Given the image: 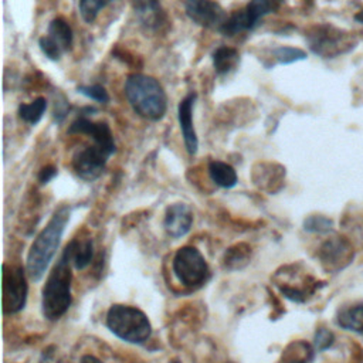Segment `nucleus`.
<instances>
[{
    "mask_svg": "<svg viewBox=\"0 0 363 363\" xmlns=\"http://www.w3.org/2000/svg\"><path fill=\"white\" fill-rule=\"evenodd\" d=\"M69 220V208L67 206L58 207L47 225L34 238L30 251L27 254L26 269L31 279L38 281L47 267L50 265L64 233V228Z\"/></svg>",
    "mask_w": 363,
    "mask_h": 363,
    "instance_id": "obj_1",
    "label": "nucleus"
},
{
    "mask_svg": "<svg viewBox=\"0 0 363 363\" xmlns=\"http://www.w3.org/2000/svg\"><path fill=\"white\" fill-rule=\"evenodd\" d=\"M71 264L72 252L68 244L43 286L41 309L48 320L60 319L71 305Z\"/></svg>",
    "mask_w": 363,
    "mask_h": 363,
    "instance_id": "obj_2",
    "label": "nucleus"
},
{
    "mask_svg": "<svg viewBox=\"0 0 363 363\" xmlns=\"http://www.w3.org/2000/svg\"><path fill=\"white\" fill-rule=\"evenodd\" d=\"M126 99L132 109L142 118L159 121L167 109V96L162 84L145 74L128 75L123 86Z\"/></svg>",
    "mask_w": 363,
    "mask_h": 363,
    "instance_id": "obj_3",
    "label": "nucleus"
},
{
    "mask_svg": "<svg viewBox=\"0 0 363 363\" xmlns=\"http://www.w3.org/2000/svg\"><path fill=\"white\" fill-rule=\"evenodd\" d=\"M106 326L115 336L129 343H143L152 333L150 322L140 309L121 303L108 309Z\"/></svg>",
    "mask_w": 363,
    "mask_h": 363,
    "instance_id": "obj_4",
    "label": "nucleus"
},
{
    "mask_svg": "<svg viewBox=\"0 0 363 363\" xmlns=\"http://www.w3.org/2000/svg\"><path fill=\"white\" fill-rule=\"evenodd\" d=\"M173 271L186 286H199L208 277V265L196 247H182L173 258Z\"/></svg>",
    "mask_w": 363,
    "mask_h": 363,
    "instance_id": "obj_5",
    "label": "nucleus"
},
{
    "mask_svg": "<svg viewBox=\"0 0 363 363\" xmlns=\"http://www.w3.org/2000/svg\"><path fill=\"white\" fill-rule=\"evenodd\" d=\"M1 282L3 312L7 315L20 312L27 299V279L24 269L4 262Z\"/></svg>",
    "mask_w": 363,
    "mask_h": 363,
    "instance_id": "obj_6",
    "label": "nucleus"
},
{
    "mask_svg": "<svg viewBox=\"0 0 363 363\" xmlns=\"http://www.w3.org/2000/svg\"><path fill=\"white\" fill-rule=\"evenodd\" d=\"M72 40V28L68 21L62 17H57L50 23L47 34L38 40V45L47 58L58 61L64 52L71 50Z\"/></svg>",
    "mask_w": 363,
    "mask_h": 363,
    "instance_id": "obj_7",
    "label": "nucleus"
},
{
    "mask_svg": "<svg viewBox=\"0 0 363 363\" xmlns=\"http://www.w3.org/2000/svg\"><path fill=\"white\" fill-rule=\"evenodd\" d=\"M347 33H343L332 26H318L308 34L309 47L313 52L322 57H335L347 50Z\"/></svg>",
    "mask_w": 363,
    "mask_h": 363,
    "instance_id": "obj_8",
    "label": "nucleus"
},
{
    "mask_svg": "<svg viewBox=\"0 0 363 363\" xmlns=\"http://www.w3.org/2000/svg\"><path fill=\"white\" fill-rule=\"evenodd\" d=\"M187 17L197 26L220 31L228 14L216 0H186Z\"/></svg>",
    "mask_w": 363,
    "mask_h": 363,
    "instance_id": "obj_9",
    "label": "nucleus"
},
{
    "mask_svg": "<svg viewBox=\"0 0 363 363\" xmlns=\"http://www.w3.org/2000/svg\"><path fill=\"white\" fill-rule=\"evenodd\" d=\"M111 155V152L96 143H94L92 146H85L84 149L78 150L72 157L74 170L81 179L92 182L102 174L106 160Z\"/></svg>",
    "mask_w": 363,
    "mask_h": 363,
    "instance_id": "obj_10",
    "label": "nucleus"
},
{
    "mask_svg": "<svg viewBox=\"0 0 363 363\" xmlns=\"http://www.w3.org/2000/svg\"><path fill=\"white\" fill-rule=\"evenodd\" d=\"M68 133H85L89 135L94 143L102 146L112 155L116 150L112 130L106 122H94L85 116L77 118L68 128Z\"/></svg>",
    "mask_w": 363,
    "mask_h": 363,
    "instance_id": "obj_11",
    "label": "nucleus"
},
{
    "mask_svg": "<svg viewBox=\"0 0 363 363\" xmlns=\"http://www.w3.org/2000/svg\"><path fill=\"white\" fill-rule=\"evenodd\" d=\"M196 96L197 95L194 92L187 94L180 101L179 108H177V118H179L180 130H182V135H183L186 150L190 156L196 155L197 147H199V139H197L194 125H193V106H194Z\"/></svg>",
    "mask_w": 363,
    "mask_h": 363,
    "instance_id": "obj_12",
    "label": "nucleus"
},
{
    "mask_svg": "<svg viewBox=\"0 0 363 363\" xmlns=\"http://www.w3.org/2000/svg\"><path fill=\"white\" fill-rule=\"evenodd\" d=\"M193 224V213L190 207L184 203H174L167 207L164 214V230L166 233L173 237L179 238L187 234Z\"/></svg>",
    "mask_w": 363,
    "mask_h": 363,
    "instance_id": "obj_13",
    "label": "nucleus"
},
{
    "mask_svg": "<svg viewBox=\"0 0 363 363\" xmlns=\"http://www.w3.org/2000/svg\"><path fill=\"white\" fill-rule=\"evenodd\" d=\"M352 258H353V250L350 244L340 237L325 241L320 248L322 262L335 269H340L346 267Z\"/></svg>",
    "mask_w": 363,
    "mask_h": 363,
    "instance_id": "obj_14",
    "label": "nucleus"
},
{
    "mask_svg": "<svg viewBox=\"0 0 363 363\" xmlns=\"http://www.w3.org/2000/svg\"><path fill=\"white\" fill-rule=\"evenodd\" d=\"M139 23L147 30H157L164 23L166 14L159 0H130Z\"/></svg>",
    "mask_w": 363,
    "mask_h": 363,
    "instance_id": "obj_15",
    "label": "nucleus"
},
{
    "mask_svg": "<svg viewBox=\"0 0 363 363\" xmlns=\"http://www.w3.org/2000/svg\"><path fill=\"white\" fill-rule=\"evenodd\" d=\"M238 61L240 52L233 47L221 45L213 52V67L218 75H225L231 72L237 67Z\"/></svg>",
    "mask_w": 363,
    "mask_h": 363,
    "instance_id": "obj_16",
    "label": "nucleus"
},
{
    "mask_svg": "<svg viewBox=\"0 0 363 363\" xmlns=\"http://www.w3.org/2000/svg\"><path fill=\"white\" fill-rule=\"evenodd\" d=\"M337 325L354 333H363V303L343 308L336 315Z\"/></svg>",
    "mask_w": 363,
    "mask_h": 363,
    "instance_id": "obj_17",
    "label": "nucleus"
},
{
    "mask_svg": "<svg viewBox=\"0 0 363 363\" xmlns=\"http://www.w3.org/2000/svg\"><path fill=\"white\" fill-rule=\"evenodd\" d=\"M208 174L211 180L223 189H230L237 184V173L234 167L225 162L211 160L208 163Z\"/></svg>",
    "mask_w": 363,
    "mask_h": 363,
    "instance_id": "obj_18",
    "label": "nucleus"
},
{
    "mask_svg": "<svg viewBox=\"0 0 363 363\" xmlns=\"http://www.w3.org/2000/svg\"><path fill=\"white\" fill-rule=\"evenodd\" d=\"M252 24L245 13V10H237L234 11L233 14L228 16V18L225 20L224 26L221 27L220 33L223 35H227V37H233V35H237L240 33H244V31H248V30H252Z\"/></svg>",
    "mask_w": 363,
    "mask_h": 363,
    "instance_id": "obj_19",
    "label": "nucleus"
},
{
    "mask_svg": "<svg viewBox=\"0 0 363 363\" xmlns=\"http://www.w3.org/2000/svg\"><path fill=\"white\" fill-rule=\"evenodd\" d=\"M71 252H72V264L77 269H84L89 265L94 254V245L89 238L79 241L78 238L69 241Z\"/></svg>",
    "mask_w": 363,
    "mask_h": 363,
    "instance_id": "obj_20",
    "label": "nucleus"
},
{
    "mask_svg": "<svg viewBox=\"0 0 363 363\" xmlns=\"http://www.w3.org/2000/svg\"><path fill=\"white\" fill-rule=\"evenodd\" d=\"M282 0H250V3L245 6V13L252 24V27L257 26L259 18L265 17L269 13H274L278 10Z\"/></svg>",
    "mask_w": 363,
    "mask_h": 363,
    "instance_id": "obj_21",
    "label": "nucleus"
},
{
    "mask_svg": "<svg viewBox=\"0 0 363 363\" xmlns=\"http://www.w3.org/2000/svg\"><path fill=\"white\" fill-rule=\"evenodd\" d=\"M47 109V99L43 96L35 98L30 104L18 105V116L28 125H37Z\"/></svg>",
    "mask_w": 363,
    "mask_h": 363,
    "instance_id": "obj_22",
    "label": "nucleus"
},
{
    "mask_svg": "<svg viewBox=\"0 0 363 363\" xmlns=\"http://www.w3.org/2000/svg\"><path fill=\"white\" fill-rule=\"evenodd\" d=\"M271 55L278 64H292L306 58V52L303 50L296 47H289V45H281L274 48Z\"/></svg>",
    "mask_w": 363,
    "mask_h": 363,
    "instance_id": "obj_23",
    "label": "nucleus"
},
{
    "mask_svg": "<svg viewBox=\"0 0 363 363\" xmlns=\"http://www.w3.org/2000/svg\"><path fill=\"white\" fill-rule=\"evenodd\" d=\"M112 0H79L78 7L81 17L86 23H94L95 18L98 17L99 11Z\"/></svg>",
    "mask_w": 363,
    "mask_h": 363,
    "instance_id": "obj_24",
    "label": "nucleus"
},
{
    "mask_svg": "<svg viewBox=\"0 0 363 363\" xmlns=\"http://www.w3.org/2000/svg\"><path fill=\"white\" fill-rule=\"evenodd\" d=\"M303 228L309 233H329L333 228V221L325 216H309L303 221Z\"/></svg>",
    "mask_w": 363,
    "mask_h": 363,
    "instance_id": "obj_25",
    "label": "nucleus"
},
{
    "mask_svg": "<svg viewBox=\"0 0 363 363\" xmlns=\"http://www.w3.org/2000/svg\"><path fill=\"white\" fill-rule=\"evenodd\" d=\"M77 91L82 95H85L86 98L96 101L99 104H108L109 101V95L108 91L99 85V84H92V85H79L77 86Z\"/></svg>",
    "mask_w": 363,
    "mask_h": 363,
    "instance_id": "obj_26",
    "label": "nucleus"
},
{
    "mask_svg": "<svg viewBox=\"0 0 363 363\" xmlns=\"http://www.w3.org/2000/svg\"><path fill=\"white\" fill-rule=\"evenodd\" d=\"M335 342V335L326 329V328H319L316 332H315V336H313V346L316 350L322 352V350H326L329 349Z\"/></svg>",
    "mask_w": 363,
    "mask_h": 363,
    "instance_id": "obj_27",
    "label": "nucleus"
},
{
    "mask_svg": "<svg viewBox=\"0 0 363 363\" xmlns=\"http://www.w3.org/2000/svg\"><path fill=\"white\" fill-rule=\"evenodd\" d=\"M244 245H237L234 248H230V251L225 254V264H231V262H237V259L240 261H247L248 258V247L245 250H241Z\"/></svg>",
    "mask_w": 363,
    "mask_h": 363,
    "instance_id": "obj_28",
    "label": "nucleus"
},
{
    "mask_svg": "<svg viewBox=\"0 0 363 363\" xmlns=\"http://www.w3.org/2000/svg\"><path fill=\"white\" fill-rule=\"evenodd\" d=\"M55 174H57V167H54V166H45V167H43L41 170H40V173H38V180H40V183H48L50 180H52L54 177H55Z\"/></svg>",
    "mask_w": 363,
    "mask_h": 363,
    "instance_id": "obj_29",
    "label": "nucleus"
},
{
    "mask_svg": "<svg viewBox=\"0 0 363 363\" xmlns=\"http://www.w3.org/2000/svg\"><path fill=\"white\" fill-rule=\"evenodd\" d=\"M55 349L52 346L47 347L44 352H43V356H41V360L40 363H58L57 359H55Z\"/></svg>",
    "mask_w": 363,
    "mask_h": 363,
    "instance_id": "obj_30",
    "label": "nucleus"
},
{
    "mask_svg": "<svg viewBox=\"0 0 363 363\" xmlns=\"http://www.w3.org/2000/svg\"><path fill=\"white\" fill-rule=\"evenodd\" d=\"M79 363H102L98 357L92 356V354H84L79 360Z\"/></svg>",
    "mask_w": 363,
    "mask_h": 363,
    "instance_id": "obj_31",
    "label": "nucleus"
},
{
    "mask_svg": "<svg viewBox=\"0 0 363 363\" xmlns=\"http://www.w3.org/2000/svg\"><path fill=\"white\" fill-rule=\"evenodd\" d=\"M312 356H305V357H292L286 363H308Z\"/></svg>",
    "mask_w": 363,
    "mask_h": 363,
    "instance_id": "obj_32",
    "label": "nucleus"
},
{
    "mask_svg": "<svg viewBox=\"0 0 363 363\" xmlns=\"http://www.w3.org/2000/svg\"><path fill=\"white\" fill-rule=\"evenodd\" d=\"M354 20H357V21H360V23H363V10H360L356 16H354Z\"/></svg>",
    "mask_w": 363,
    "mask_h": 363,
    "instance_id": "obj_33",
    "label": "nucleus"
},
{
    "mask_svg": "<svg viewBox=\"0 0 363 363\" xmlns=\"http://www.w3.org/2000/svg\"><path fill=\"white\" fill-rule=\"evenodd\" d=\"M173 363H179V362H173Z\"/></svg>",
    "mask_w": 363,
    "mask_h": 363,
    "instance_id": "obj_34",
    "label": "nucleus"
}]
</instances>
